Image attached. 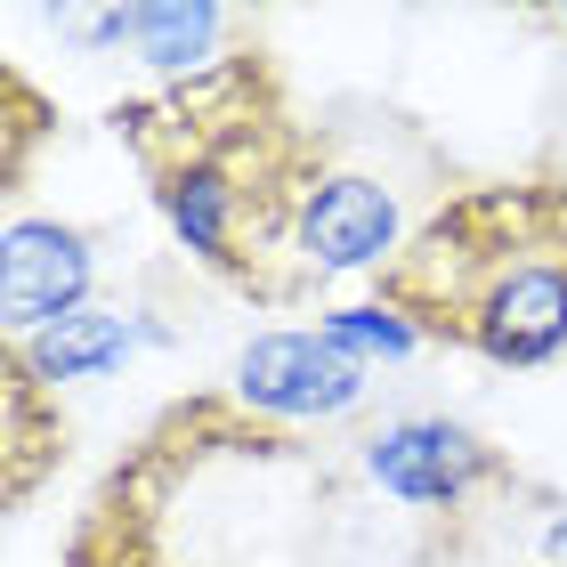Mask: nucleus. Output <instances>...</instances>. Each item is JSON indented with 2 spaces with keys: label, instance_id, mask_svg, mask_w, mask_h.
Instances as JSON below:
<instances>
[{
  "label": "nucleus",
  "instance_id": "3",
  "mask_svg": "<svg viewBox=\"0 0 567 567\" xmlns=\"http://www.w3.org/2000/svg\"><path fill=\"white\" fill-rule=\"evenodd\" d=\"M365 471L381 495L414 503V511H454L471 486L503 478L495 446H478L462 422H437V414H414V422H390L381 437H365Z\"/></svg>",
  "mask_w": 567,
  "mask_h": 567
},
{
  "label": "nucleus",
  "instance_id": "7",
  "mask_svg": "<svg viewBox=\"0 0 567 567\" xmlns=\"http://www.w3.org/2000/svg\"><path fill=\"white\" fill-rule=\"evenodd\" d=\"M122 349H131V324L122 317H106V308H73L65 324H49V332H33V341H17L9 357L33 381H90V373H106V365H122Z\"/></svg>",
  "mask_w": 567,
  "mask_h": 567
},
{
  "label": "nucleus",
  "instance_id": "8",
  "mask_svg": "<svg viewBox=\"0 0 567 567\" xmlns=\"http://www.w3.org/2000/svg\"><path fill=\"white\" fill-rule=\"evenodd\" d=\"M324 341H332V349H349L357 365H365V357H405V349L422 341V332L405 324L390 300H373V308H332V317H324Z\"/></svg>",
  "mask_w": 567,
  "mask_h": 567
},
{
  "label": "nucleus",
  "instance_id": "4",
  "mask_svg": "<svg viewBox=\"0 0 567 567\" xmlns=\"http://www.w3.org/2000/svg\"><path fill=\"white\" fill-rule=\"evenodd\" d=\"M292 251L317 276H349V268H390L398 260V203L390 187L357 171H324L308 178L292 203Z\"/></svg>",
  "mask_w": 567,
  "mask_h": 567
},
{
  "label": "nucleus",
  "instance_id": "1",
  "mask_svg": "<svg viewBox=\"0 0 567 567\" xmlns=\"http://www.w3.org/2000/svg\"><path fill=\"white\" fill-rule=\"evenodd\" d=\"M381 300L414 332L486 365L567 349V187H471L381 268Z\"/></svg>",
  "mask_w": 567,
  "mask_h": 567
},
{
  "label": "nucleus",
  "instance_id": "6",
  "mask_svg": "<svg viewBox=\"0 0 567 567\" xmlns=\"http://www.w3.org/2000/svg\"><path fill=\"white\" fill-rule=\"evenodd\" d=\"M97 41H138V58L154 73H212L219 65V33H227V9L212 0H138V9H106L90 17Z\"/></svg>",
  "mask_w": 567,
  "mask_h": 567
},
{
  "label": "nucleus",
  "instance_id": "2",
  "mask_svg": "<svg viewBox=\"0 0 567 567\" xmlns=\"http://www.w3.org/2000/svg\"><path fill=\"white\" fill-rule=\"evenodd\" d=\"M90 276H97V251H90L82 227L9 219V236H0V324H9V349L49 332V324H65L82 308Z\"/></svg>",
  "mask_w": 567,
  "mask_h": 567
},
{
  "label": "nucleus",
  "instance_id": "5",
  "mask_svg": "<svg viewBox=\"0 0 567 567\" xmlns=\"http://www.w3.org/2000/svg\"><path fill=\"white\" fill-rule=\"evenodd\" d=\"M236 390H244V405H260V414L324 422V414H349V405L365 398V365H357L349 349H332L324 332H268V341L244 349Z\"/></svg>",
  "mask_w": 567,
  "mask_h": 567
}]
</instances>
